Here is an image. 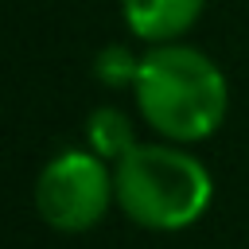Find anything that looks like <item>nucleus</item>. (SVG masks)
I'll return each instance as SVG.
<instances>
[{
	"label": "nucleus",
	"mask_w": 249,
	"mask_h": 249,
	"mask_svg": "<svg viewBox=\"0 0 249 249\" xmlns=\"http://www.w3.org/2000/svg\"><path fill=\"white\" fill-rule=\"evenodd\" d=\"M140 58L144 54H132L124 43H109V47H101L97 51V58H93V74L105 82V86H132L136 82V74H140Z\"/></svg>",
	"instance_id": "nucleus-6"
},
{
	"label": "nucleus",
	"mask_w": 249,
	"mask_h": 249,
	"mask_svg": "<svg viewBox=\"0 0 249 249\" xmlns=\"http://www.w3.org/2000/svg\"><path fill=\"white\" fill-rule=\"evenodd\" d=\"M86 140L89 148L101 156V160H121L124 152L136 148V136H132V121L113 109V105H101L86 117Z\"/></svg>",
	"instance_id": "nucleus-5"
},
{
	"label": "nucleus",
	"mask_w": 249,
	"mask_h": 249,
	"mask_svg": "<svg viewBox=\"0 0 249 249\" xmlns=\"http://www.w3.org/2000/svg\"><path fill=\"white\" fill-rule=\"evenodd\" d=\"M113 198H117L113 171L93 148L58 152L35 179V210L51 230L62 233H82L97 226Z\"/></svg>",
	"instance_id": "nucleus-3"
},
{
	"label": "nucleus",
	"mask_w": 249,
	"mask_h": 249,
	"mask_svg": "<svg viewBox=\"0 0 249 249\" xmlns=\"http://www.w3.org/2000/svg\"><path fill=\"white\" fill-rule=\"evenodd\" d=\"M140 117L175 144H195L218 132L230 109L222 66L187 43H152L132 82Z\"/></svg>",
	"instance_id": "nucleus-1"
},
{
	"label": "nucleus",
	"mask_w": 249,
	"mask_h": 249,
	"mask_svg": "<svg viewBox=\"0 0 249 249\" xmlns=\"http://www.w3.org/2000/svg\"><path fill=\"white\" fill-rule=\"evenodd\" d=\"M202 12L206 0H121V16L140 43H175L198 23Z\"/></svg>",
	"instance_id": "nucleus-4"
},
{
	"label": "nucleus",
	"mask_w": 249,
	"mask_h": 249,
	"mask_svg": "<svg viewBox=\"0 0 249 249\" xmlns=\"http://www.w3.org/2000/svg\"><path fill=\"white\" fill-rule=\"evenodd\" d=\"M117 206L144 230H183L210 206V171L175 144H136L113 167Z\"/></svg>",
	"instance_id": "nucleus-2"
}]
</instances>
